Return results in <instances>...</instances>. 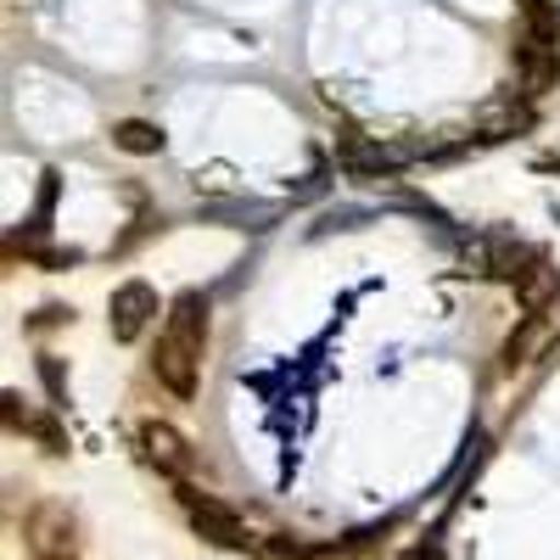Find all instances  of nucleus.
<instances>
[{
	"instance_id": "f3484780",
	"label": "nucleus",
	"mask_w": 560,
	"mask_h": 560,
	"mask_svg": "<svg viewBox=\"0 0 560 560\" xmlns=\"http://www.w3.org/2000/svg\"><path fill=\"white\" fill-rule=\"evenodd\" d=\"M34 560H73V555H34Z\"/></svg>"
},
{
	"instance_id": "4468645a",
	"label": "nucleus",
	"mask_w": 560,
	"mask_h": 560,
	"mask_svg": "<svg viewBox=\"0 0 560 560\" xmlns=\"http://www.w3.org/2000/svg\"><path fill=\"white\" fill-rule=\"evenodd\" d=\"M39 376H45V387H51V409H62L68 404V393H62V359L39 353Z\"/></svg>"
},
{
	"instance_id": "9d476101",
	"label": "nucleus",
	"mask_w": 560,
	"mask_h": 560,
	"mask_svg": "<svg viewBox=\"0 0 560 560\" xmlns=\"http://www.w3.org/2000/svg\"><path fill=\"white\" fill-rule=\"evenodd\" d=\"M113 147L129 152V158H158L163 152V129L147 124V118H124V124H113Z\"/></svg>"
},
{
	"instance_id": "ddd939ff",
	"label": "nucleus",
	"mask_w": 560,
	"mask_h": 560,
	"mask_svg": "<svg viewBox=\"0 0 560 560\" xmlns=\"http://www.w3.org/2000/svg\"><path fill=\"white\" fill-rule=\"evenodd\" d=\"M522 28L549 39V45H560V7L555 0H522Z\"/></svg>"
},
{
	"instance_id": "f8f14e48",
	"label": "nucleus",
	"mask_w": 560,
	"mask_h": 560,
	"mask_svg": "<svg viewBox=\"0 0 560 560\" xmlns=\"http://www.w3.org/2000/svg\"><path fill=\"white\" fill-rule=\"evenodd\" d=\"M538 342H544V314H522V331L504 337V370H522Z\"/></svg>"
},
{
	"instance_id": "1a4fd4ad",
	"label": "nucleus",
	"mask_w": 560,
	"mask_h": 560,
	"mask_svg": "<svg viewBox=\"0 0 560 560\" xmlns=\"http://www.w3.org/2000/svg\"><path fill=\"white\" fill-rule=\"evenodd\" d=\"M0 404H7V427H12V432H28V438H39L51 454H68V438H62V427H57L51 415H34V409H23V398H18V393H7Z\"/></svg>"
},
{
	"instance_id": "2eb2a0df",
	"label": "nucleus",
	"mask_w": 560,
	"mask_h": 560,
	"mask_svg": "<svg viewBox=\"0 0 560 560\" xmlns=\"http://www.w3.org/2000/svg\"><path fill=\"white\" fill-rule=\"evenodd\" d=\"M62 319H73V308H62V303H45V308L34 314V331H45V325H62Z\"/></svg>"
},
{
	"instance_id": "6e6552de",
	"label": "nucleus",
	"mask_w": 560,
	"mask_h": 560,
	"mask_svg": "<svg viewBox=\"0 0 560 560\" xmlns=\"http://www.w3.org/2000/svg\"><path fill=\"white\" fill-rule=\"evenodd\" d=\"M73 516L62 504H45V510H34V522H28V538H34V549L39 555H68L73 549Z\"/></svg>"
},
{
	"instance_id": "dca6fc26",
	"label": "nucleus",
	"mask_w": 560,
	"mask_h": 560,
	"mask_svg": "<svg viewBox=\"0 0 560 560\" xmlns=\"http://www.w3.org/2000/svg\"><path fill=\"white\" fill-rule=\"evenodd\" d=\"M398 560H448V555H443V549H432V544H420V549H404Z\"/></svg>"
},
{
	"instance_id": "0eeeda50",
	"label": "nucleus",
	"mask_w": 560,
	"mask_h": 560,
	"mask_svg": "<svg viewBox=\"0 0 560 560\" xmlns=\"http://www.w3.org/2000/svg\"><path fill=\"white\" fill-rule=\"evenodd\" d=\"M510 292H516V308H522V314H544V308L560 303V269L538 253L516 280H510Z\"/></svg>"
},
{
	"instance_id": "9b49d317",
	"label": "nucleus",
	"mask_w": 560,
	"mask_h": 560,
	"mask_svg": "<svg viewBox=\"0 0 560 560\" xmlns=\"http://www.w3.org/2000/svg\"><path fill=\"white\" fill-rule=\"evenodd\" d=\"M533 258L538 253L527 242H516V236H488V275H499V280H516Z\"/></svg>"
},
{
	"instance_id": "39448f33",
	"label": "nucleus",
	"mask_w": 560,
	"mask_h": 560,
	"mask_svg": "<svg viewBox=\"0 0 560 560\" xmlns=\"http://www.w3.org/2000/svg\"><path fill=\"white\" fill-rule=\"evenodd\" d=\"M152 314H158V292L147 287V280H124V287L113 292V308H107L113 337H118V342H135V337L152 325Z\"/></svg>"
},
{
	"instance_id": "f03ea898",
	"label": "nucleus",
	"mask_w": 560,
	"mask_h": 560,
	"mask_svg": "<svg viewBox=\"0 0 560 560\" xmlns=\"http://www.w3.org/2000/svg\"><path fill=\"white\" fill-rule=\"evenodd\" d=\"M427 147H382V140H370L364 129H337V163L353 174V179H364V174H393L398 163H409V158H420Z\"/></svg>"
},
{
	"instance_id": "a211bd4d",
	"label": "nucleus",
	"mask_w": 560,
	"mask_h": 560,
	"mask_svg": "<svg viewBox=\"0 0 560 560\" xmlns=\"http://www.w3.org/2000/svg\"><path fill=\"white\" fill-rule=\"evenodd\" d=\"M544 168H555V174H560V158H549V163H544Z\"/></svg>"
},
{
	"instance_id": "7ed1b4c3",
	"label": "nucleus",
	"mask_w": 560,
	"mask_h": 560,
	"mask_svg": "<svg viewBox=\"0 0 560 560\" xmlns=\"http://www.w3.org/2000/svg\"><path fill=\"white\" fill-rule=\"evenodd\" d=\"M179 499H185V516H191V527H197L208 544H219V549H247V544H253L247 522H242L230 504L202 499V493H191V488H179Z\"/></svg>"
},
{
	"instance_id": "423d86ee",
	"label": "nucleus",
	"mask_w": 560,
	"mask_h": 560,
	"mask_svg": "<svg viewBox=\"0 0 560 560\" xmlns=\"http://www.w3.org/2000/svg\"><path fill=\"white\" fill-rule=\"evenodd\" d=\"M140 448H147V459L163 477H174V482L191 477V443H185L168 420H147V427H140Z\"/></svg>"
},
{
	"instance_id": "20e7f679",
	"label": "nucleus",
	"mask_w": 560,
	"mask_h": 560,
	"mask_svg": "<svg viewBox=\"0 0 560 560\" xmlns=\"http://www.w3.org/2000/svg\"><path fill=\"white\" fill-rule=\"evenodd\" d=\"M516 84H522V96H549V90L560 84V45L522 28V39H516Z\"/></svg>"
},
{
	"instance_id": "f257e3e1",
	"label": "nucleus",
	"mask_w": 560,
	"mask_h": 560,
	"mask_svg": "<svg viewBox=\"0 0 560 560\" xmlns=\"http://www.w3.org/2000/svg\"><path fill=\"white\" fill-rule=\"evenodd\" d=\"M202 348H208V298L202 292H179L168 303V325H163V337L152 348V370H158V382L174 398H191L197 393Z\"/></svg>"
}]
</instances>
